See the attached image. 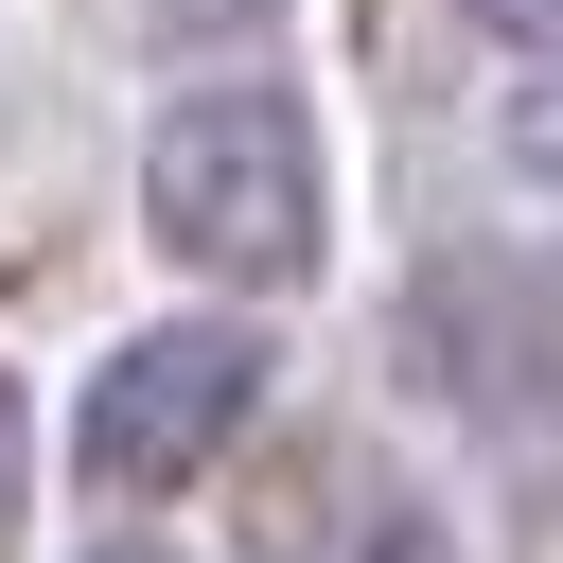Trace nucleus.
Listing matches in <instances>:
<instances>
[{"instance_id": "nucleus-1", "label": "nucleus", "mask_w": 563, "mask_h": 563, "mask_svg": "<svg viewBox=\"0 0 563 563\" xmlns=\"http://www.w3.org/2000/svg\"><path fill=\"white\" fill-rule=\"evenodd\" d=\"M317 211H334V176H317L299 88H194V106H158V141H141V229H158L194 282H229V299L317 282Z\"/></svg>"}, {"instance_id": "nucleus-2", "label": "nucleus", "mask_w": 563, "mask_h": 563, "mask_svg": "<svg viewBox=\"0 0 563 563\" xmlns=\"http://www.w3.org/2000/svg\"><path fill=\"white\" fill-rule=\"evenodd\" d=\"M246 405H264V334L246 317H176V334H123L106 369H88V475L106 493H176V475H211L229 440H246Z\"/></svg>"}, {"instance_id": "nucleus-3", "label": "nucleus", "mask_w": 563, "mask_h": 563, "mask_svg": "<svg viewBox=\"0 0 563 563\" xmlns=\"http://www.w3.org/2000/svg\"><path fill=\"white\" fill-rule=\"evenodd\" d=\"M282 563H457V528L422 493H387V475H334V510L282 493Z\"/></svg>"}, {"instance_id": "nucleus-4", "label": "nucleus", "mask_w": 563, "mask_h": 563, "mask_svg": "<svg viewBox=\"0 0 563 563\" xmlns=\"http://www.w3.org/2000/svg\"><path fill=\"white\" fill-rule=\"evenodd\" d=\"M106 18H123V35H264L282 0H106Z\"/></svg>"}, {"instance_id": "nucleus-5", "label": "nucleus", "mask_w": 563, "mask_h": 563, "mask_svg": "<svg viewBox=\"0 0 563 563\" xmlns=\"http://www.w3.org/2000/svg\"><path fill=\"white\" fill-rule=\"evenodd\" d=\"M18 475H35V422H18V387H0V545H18Z\"/></svg>"}, {"instance_id": "nucleus-6", "label": "nucleus", "mask_w": 563, "mask_h": 563, "mask_svg": "<svg viewBox=\"0 0 563 563\" xmlns=\"http://www.w3.org/2000/svg\"><path fill=\"white\" fill-rule=\"evenodd\" d=\"M475 18H493V35H545V0H475Z\"/></svg>"}, {"instance_id": "nucleus-7", "label": "nucleus", "mask_w": 563, "mask_h": 563, "mask_svg": "<svg viewBox=\"0 0 563 563\" xmlns=\"http://www.w3.org/2000/svg\"><path fill=\"white\" fill-rule=\"evenodd\" d=\"M106 563H176V545H106Z\"/></svg>"}]
</instances>
